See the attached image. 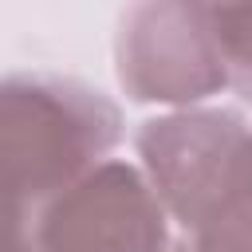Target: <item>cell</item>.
Here are the masks:
<instances>
[{
	"label": "cell",
	"mask_w": 252,
	"mask_h": 252,
	"mask_svg": "<svg viewBox=\"0 0 252 252\" xmlns=\"http://www.w3.org/2000/svg\"><path fill=\"white\" fill-rule=\"evenodd\" d=\"M114 75L130 102L201 106L228 91L209 0H126L114 32Z\"/></svg>",
	"instance_id": "cell-3"
},
{
	"label": "cell",
	"mask_w": 252,
	"mask_h": 252,
	"mask_svg": "<svg viewBox=\"0 0 252 252\" xmlns=\"http://www.w3.org/2000/svg\"><path fill=\"white\" fill-rule=\"evenodd\" d=\"M169 252H252V189H248V181L232 205H224L201 228L185 232V240H173Z\"/></svg>",
	"instance_id": "cell-6"
},
{
	"label": "cell",
	"mask_w": 252,
	"mask_h": 252,
	"mask_svg": "<svg viewBox=\"0 0 252 252\" xmlns=\"http://www.w3.org/2000/svg\"><path fill=\"white\" fill-rule=\"evenodd\" d=\"M134 150L165 217L193 232L244 189L252 126L224 106H173L138 126Z\"/></svg>",
	"instance_id": "cell-2"
},
{
	"label": "cell",
	"mask_w": 252,
	"mask_h": 252,
	"mask_svg": "<svg viewBox=\"0 0 252 252\" xmlns=\"http://www.w3.org/2000/svg\"><path fill=\"white\" fill-rule=\"evenodd\" d=\"M122 142L118 102L71 75H0V181L32 209L91 173Z\"/></svg>",
	"instance_id": "cell-1"
},
{
	"label": "cell",
	"mask_w": 252,
	"mask_h": 252,
	"mask_svg": "<svg viewBox=\"0 0 252 252\" xmlns=\"http://www.w3.org/2000/svg\"><path fill=\"white\" fill-rule=\"evenodd\" d=\"M35 209L0 181V252H32Z\"/></svg>",
	"instance_id": "cell-7"
},
{
	"label": "cell",
	"mask_w": 252,
	"mask_h": 252,
	"mask_svg": "<svg viewBox=\"0 0 252 252\" xmlns=\"http://www.w3.org/2000/svg\"><path fill=\"white\" fill-rule=\"evenodd\" d=\"M248 189H252V165H248Z\"/></svg>",
	"instance_id": "cell-8"
},
{
	"label": "cell",
	"mask_w": 252,
	"mask_h": 252,
	"mask_svg": "<svg viewBox=\"0 0 252 252\" xmlns=\"http://www.w3.org/2000/svg\"><path fill=\"white\" fill-rule=\"evenodd\" d=\"M228 91L252 106V0H209Z\"/></svg>",
	"instance_id": "cell-5"
},
{
	"label": "cell",
	"mask_w": 252,
	"mask_h": 252,
	"mask_svg": "<svg viewBox=\"0 0 252 252\" xmlns=\"http://www.w3.org/2000/svg\"><path fill=\"white\" fill-rule=\"evenodd\" d=\"M169 217L134 161L106 158L35 209L32 252H169Z\"/></svg>",
	"instance_id": "cell-4"
}]
</instances>
